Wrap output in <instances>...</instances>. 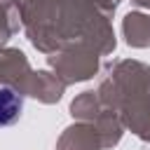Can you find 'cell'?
<instances>
[{
  "label": "cell",
  "instance_id": "cell-1",
  "mask_svg": "<svg viewBox=\"0 0 150 150\" xmlns=\"http://www.w3.org/2000/svg\"><path fill=\"white\" fill-rule=\"evenodd\" d=\"M23 110V98L16 89L2 84L0 87V127H9L21 117Z\"/></svg>",
  "mask_w": 150,
  "mask_h": 150
}]
</instances>
